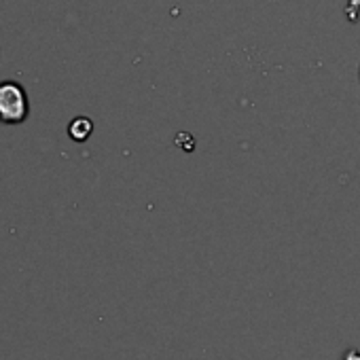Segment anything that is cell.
I'll list each match as a JSON object with an SVG mask.
<instances>
[{"label":"cell","instance_id":"obj_1","mask_svg":"<svg viewBox=\"0 0 360 360\" xmlns=\"http://www.w3.org/2000/svg\"><path fill=\"white\" fill-rule=\"evenodd\" d=\"M30 106L22 85L13 81L0 83V123L20 125L28 119Z\"/></svg>","mask_w":360,"mask_h":360},{"label":"cell","instance_id":"obj_2","mask_svg":"<svg viewBox=\"0 0 360 360\" xmlns=\"http://www.w3.org/2000/svg\"><path fill=\"white\" fill-rule=\"evenodd\" d=\"M91 131H94V123H91L87 117H77V119L68 125V134H70V138L77 140V142L87 140V138L91 136Z\"/></svg>","mask_w":360,"mask_h":360},{"label":"cell","instance_id":"obj_3","mask_svg":"<svg viewBox=\"0 0 360 360\" xmlns=\"http://www.w3.org/2000/svg\"><path fill=\"white\" fill-rule=\"evenodd\" d=\"M345 360H360V354L354 352V349H349V352L345 354Z\"/></svg>","mask_w":360,"mask_h":360}]
</instances>
